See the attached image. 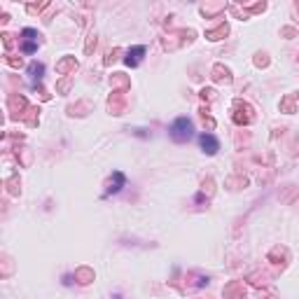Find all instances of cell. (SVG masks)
Listing matches in <instances>:
<instances>
[{"mask_svg": "<svg viewBox=\"0 0 299 299\" xmlns=\"http://www.w3.org/2000/svg\"><path fill=\"white\" fill-rule=\"evenodd\" d=\"M171 138L176 143H185L192 138V122L187 117H178L176 122L171 124Z\"/></svg>", "mask_w": 299, "mask_h": 299, "instance_id": "6da1fadb", "label": "cell"}, {"mask_svg": "<svg viewBox=\"0 0 299 299\" xmlns=\"http://www.w3.org/2000/svg\"><path fill=\"white\" fill-rule=\"evenodd\" d=\"M199 143H201L203 152H208V154H215V152L220 150V143H218V138H215L213 133H201V136H199Z\"/></svg>", "mask_w": 299, "mask_h": 299, "instance_id": "7a4b0ae2", "label": "cell"}, {"mask_svg": "<svg viewBox=\"0 0 299 299\" xmlns=\"http://www.w3.org/2000/svg\"><path fill=\"white\" fill-rule=\"evenodd\" d=\"M24 40H26V42H24V52L26 54H33L37 49V33L36 31H33V28H26V31H24Z\"/></svg>", "mask_w": 299, "mask_h": 299, "instance_id": "3957f363", "label": "cell"}, {"mask_svg": "<svg viewBox=\"0 0 299 299\" xmlns=\"http://www.w3.org/2000/svg\"><path fill=\"white\" fill-rule=\"evenodd\" d=\"M112 176H114V183H112V178H110L106 194H117V192H119V189L124 187V176H122V173H119V171H114Z\"/></svg>", "mask_w": 299, "mask_h": 299, "instance_id": "277c9868", "label": "cell"}, {"mask_svg": "<svg viewBox=\"0 0 299 299\" xmlns=\"http://www.w3.org/2000/svg\"><path fill=\"white\" fill-rule=\"evenodd\" d=\"M143 54H145V47H133L131 52L126 54V59H124V61H126V66H138Z\"/></svg>", "mask_w": 299, "mask_h": 299, "instance_id": "5b68a950", "label": "cell"}, {"mask_svg": "<svg viewBox=\"0 0 299 299\" xmlns=\"http://www.w3.org/2000/svg\"><path fill=\"white\" fill-rule=\"evenodd\" d=\"M42 63H31V75H33V79H37V82H40V79H42Z\"/></svg>", "mask_w": 299, "mask_h": 299, "instance_id": "8992f818", "label": "cell"}]
</instances>
